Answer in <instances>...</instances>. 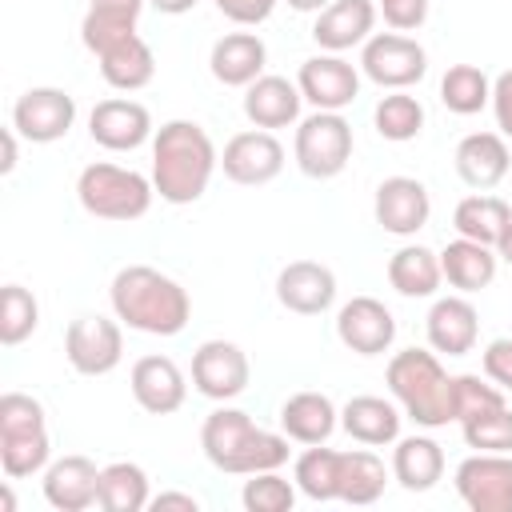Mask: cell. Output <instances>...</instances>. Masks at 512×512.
<instances>
[{
	"instance_id": "3",
	"label": "cell",
	"mask_w": 512,
	"mask_h": 512,
	"mask_svg": "<svg viewBox=\"0 0 512 512\" xmlns=\"http://www.w3.org/2000/svg\"><path fill=\"white\" fill-rule=\"evenodd\" d=\"M200 448H204V456L220 472H232V476L272 472V468H280L288 460V436L264 432L240 408H216V412H208V420L200 428Z\"/></svg>"
},
{
	"instance_id": "2",
	"label": "cell",
	"mask_w": 512,
	"mask_h": 512,
	"mask_svg": "<svg viewBox=\"0 0 512 512\" xmlns=\"http://www.w3.org/2000/svg\"><path fill=\"white\" fill-rule=\"evenodd\" d=\"M112 312L120 324L136 328V332H148V336H176L184 332L188 316H192V300L188 292L164 276L160 268H148V264H128L112 276Z\"/></svg>"
},
{
	"instance_id": "13",
	"label": "cell",
	"mask_w": 512,
	"mask_h": 512,
	"mask_svg": "<svg viewBox=\"0 0 512 512\" xmlns=\"http://www.w3.org/2000/svg\"><path fill=\"white\" fill-rule=\"evenodd\" d=\"M220 168L232 184H268L280 176L284 168V144L264 132V128H252V132H236L228 144H224V156H220Z\"/></svg>"
},
{
	"instance_id": "16",
	"label": "cell",
	"mask_w": 512,
	"mask_h": 512,
	"mask_svg": "<svg viewBox=\"0 0 512 512\" xmlns=\"http://www.w3.org/2000/svg\"><path fill=\"white\" fill-rule=\"evenodd\" d=\"M372 212H376V224L384 232H392V236H416L428 224V216H432V200H428V188L420 180H412V176H388L376 188Z\"/></svg>"
},
{
	"instance_id": "7",
	"label": "cell",
	"mask_w": 512,
	"mask_h": 512,
	"mask_svg": "<svg viewBox=\"0 0 512 512\" xmlns=\"http://www.w3.org/2000/svg\"><path fill=\"white\" fill-rule=\"evenodd\" d=\"M292 152H296V164H300L304 176L332 180L352 160V124L340 112H320L316 108L308 120H300Z\"/></svg>"
},
{
	"instance_id": "9",
	"label": "cell",
	"mask_w": 512,
	"mask_h": 512,
	"mask_svg": "<svg viewBox=\"0 0 512 512\" xmlns=\"http://www.w3.org/2000/svg\"><path fill=\"white\" fill-rule=\"evenodd\" d=\"M64 356L80 376H108L124 356V332L108 316H76L64 332Z\"/></svg>"
},
{
	"instance_id": "35",
	"label": "cell",
	"mask_w": 512,
	"mask_h": 512,
	"mask_svg": "<svg viewBox=\"0 0 512 512\" xmlns=\"http://www.w3.org/2000/svg\"><path fill=\"white\" fill-rule=\"evenodd\" d=\"M296 488L316 504L340 500V452L308 444V452L296 460Z\"/></svg>"
},
{
	"instance_id": "22",
	"label": "cell",
	"mask_w": 512,
	"mask_h": 512,
	"mask_svg": "<svg viewBox=\"0 0 512 512\" xmlns=\"http://www.w3.org/2000/svg\"><path fill=\"white\" fill-rule=\"evenodd\" d=\"M428 344L444 356H468L480 336V316L464 296H440L428 308Z\"/></svg>"
},
{
	"instance_id": "27",
	"label": "cell",
	"mask_w": 512,
	"mask_h": 512,
	"mask_svg": "<svg viewBox=\"0 0 512 512\" xmlns=\"http://www.w3.org/2000/svg\"><path fill=\"white\" fill-rule=\"evenodd\" d=\"M340 428L368 448L392 444V440H400V408L384 396H352L340 408Z\"/></svg>"
},
{
	"instance_id": "5",
	"label": "cell",
	"mask_w": 512,
	"mask_h": 512,
	"mask_svg": "<svg viewBox=\"0 0 512 512\" xmlns=\"http://www.w3.org/2000/svg\"><path fill=\"white\" fill-rule=\"evenodd\" d=\"M52 440L44 424L40 400L24 392H4L0 396V468L8 480H24L40 468H48Z\"/></svg>"
},
{
	"instance_id": "23",
	"label": "cell",
	"mask_w": 512,
	"mask_h": 512,
	"mask_svg": "<svg viewBox=\"0 0 512 512\" xmlns=\"http://www.w3.org/2000/svg\"><path fill=\"white\" fill-rule=\"evenodd\" d=\"M212 76L228 88H248L252 80L264 76V64H268V48L256 32H228L212 44Z\"/></svg>"
},
{
	"instance_id": "45",
	"label": "cell",
	"mask_w": 512,
	"mask_h": 512,
	"mask_svg": "<svg viewBox=\"0 0 512 512\" xmlns=\"http://www.w3.org/2000/svg\"><path fill=\"white\" fill-rule=\"evenodd\" d=\"M216 8H220V12H224L232 24L252 28V24H264V20L272 16L276 0H216Z\"/></svg>"
},
{
	"instance_id": "31",
	"label": "cell",
	"mask_w": 512,
	"mask_h": 512,
	"mask_svg": "<svg viewBox=\"0 0 512 512\" xmlns=\"http://www.w3.org/2000/svg\"><path fill=\"white\" fill-rule=\"evenodd\" d=\"M444 272H440V256L424 244H404L400 252H392L388 260V284L400 296H432L440 288Z\"/></svg>"
},
{
	"instance_id": "44",
	"label": "cell",
	"mask_w": 512,
	"mask_h": 512,
	"mask_svg": "<svg viewBox=\"0 0 512 512\" xmlns=\"http://www.w3.org/2000/svg\"><path fill=\"white\" fill-rule=\"evenodd\" d=\"M484 376L496 388L512 392V336H500V340H492L484 348Z\"/></svg>"
},
{
	"instance_id": "6",
	"label": "cell",
	"mask_w": 512,
	"mask_h": 512,
	"mask_svg": "<svg viewBox=\"0 0 512 512\" xmlns=\"http://www.w3.org/2000/svg\"><path fill=\"white\" fill-rule=\"evenodd\" d=\"M76 196H80V208L96 220H116V224H128V220H140L148 208H152V180L140 176L136 168H120V164H88L76 180Z\"/></svg>"
},
{
	"instance_id": "28",
	"label": "cell",
	"mask_w": 512,
	"mask_h": 512,
	"mask_svg": "<svg viewBox=\"0 0 512 512\" xmlns=\"http://www.w3.org/2000/svg\"><path fill=\"white\" fill-rule=\"evenodd\" d=\"M440 272L452 288L460 292H480L496 280V252L492 244H480V240H452L444 252H440Z\"/></svg>"
},
{
	"instance_id": "24",
	"label": "cell",
	"mask_w": 512,
	"mask_h": 512,
	"mask_svg": "<svg viewBox=\"0 0 512 512\" xmlns=\"http://www.w3.org/2000/svg\"><path fill=\"white\" fill-rule=\"evenodd\" d=\"M300 100L304 96L288 76H260L244 88V116L264 132L288 128L300 116Z\"/></svg>"
},
{
	"instance_id": "10",
	"label": "cell",
	"mask_w": 512,
	"mask_h": 512,
	"mask_svg": "<svg viewBox=\"0 0 512 512\" xmlns=\"http://www.w3.org/2000/svg\"><path fill=\"white\" fill-rule=\"evenodd\" d=\"M456 492L472 512H512V456L476 452L456 468Z\"/></svg>"
},
{
	"instance_id": "37",
	"label": "cell",
	"mask_w": 512,
	"mask_h": 512,
	"mask_svg": "<svg viewBox=\"0 0 512 512\" xmlns=\"http://www.w3.org/2000/svg\"><path fill=\"white\" fill-rule=\"evenodd\" d=\"M372 124H376V132H380L384 140H392V144L416 140L420 128H424V104H420L416 96H408L404 88H396V92L380 96V104H376V112H372Z\"/></svg>"
},
{
	"instance_id": "50",
	"label": "cell",
	"mask_w": 512,
	"mask_h": 512,
	"mask_svg": "<svg viewBox=\"0 0 512 512\" xmlns=\"http://www.w3.org/2000/svg\"><path fill=\"white\" fill-rule=\"evenodd\" d=\"M12 168H16V128L4 132V160H0V172H4V176H8Z\"/></svg>"
},
{
	"instance_id": "32",
	"label": "cell",
	"mask_w": 512,
	"mask_h": 512,
	"mask_svg": "<svg viewBox=\"0 0 512 512\" xmlns=\"http://www.w3.org/2000/svg\"><path fill=\"white\" fill-rule=\"evenodd\" d=\"M384 484H388V472L376 452H364V448L340 452V500L344 504H376L384 496Z\"/></svg>"
},
{
	"instance_id": "18",
	"label": "cell",
	"mask_w": 512,
	"mask_h": 512,
	"mask_svg": "<svg viewBox=\"0 0 512 512\" xmlns=\"http://www.w3.org/2000/svg\"><path fill=\"white\" fill-rule=\"evenodd\" d=\"M276 300L296 316H320L336 300V276L320 260H292L276 276Z\"/></svg>"
},
{
	"instance_id": "15",
	"label": "cell",
	"mask_w": 512,
	"mask_h": 512,
	"mask_svg": "<svg viewBox=\"0 0 512 512\" xmlns=\"http://www.w3.org/2000/svg\"><path fill=\"white\" fill-rule=\"evenodd\" d=\"M336 336L356 356H380L396 340V320L376 296H352L336 312Z\"/></svg>"
},
{
	"instance_id": "25",
	"label": "cell",
	"mask_w": 512,
	"mask_h": 512,
	"mask_svg": "<svg viewBox=\"0 0 512 512\" xmlns=\"http://www.w3.org/2000/svg\"><path fill=\"white\" fill-rule=\"evenodd\" d=\"M512 168L508 144L500 132H472L456 144V172L472 188H496Z\"/></svg>"
},
{
	"instance_id": "8",
	"label": "cell",
	"mask_w": 512,
	"mask_h": 512,
	"mask_svg": "<svg viewBox=\"0 0 512 512\" xmlns=\"http://www.w3.org/2000/svg\"><path fill=\"white\" fill-rule=\"evenodd\" d=\"M360 68L372 84L380 88H412L424 80L428 72V52L412 40V36H400V32H376L364 40V52H360Z\"/></svg>"
},
{
	"instance_id": "49",
	"label": "cell",
	"mask_w": 512,
	"mask_h": 512,
	"mask_svg": "<svg viewBox=\"0 0 512 512\" xmlns=\"http://www.w3.org/2000/svg\"><path fill=\"white\" fill-rule=\"evenodd\" d=\"M156 12H164V16H180V12H192L196 8V0H148Z\"/></svg>"
},
{
	"instance_id": "17",
	"label": "cell",
	"mask_w": 512,
	"mask_h": 512,
	"mask_svg": "<svg viewBox=\"0 0 512 512\" xmlns=\"http://www.w3.org/2000/svg\"><path fill=\"white\" fill-rule=\"evenodd\" d=\"M88 132L108 152H132L152 136V116L140 100L112 96V100H100L88 112Z\"/></svg>"
},
{
	"instance_id": "1",
	"label": "cell",
	"mask_w": 512,
	"mask_h": 512,
	"mask_svg": "<svg viewBox=\"0 0 512 512\" xmlns=\"http://www.w3.org/2000/svg\"><path fill=\"white\" fill-rule=\"evenodd\" d=\"M216 164V144L196 120H168L152 140V188L168 204L200 200Z\"/></svg>"
},
{
	"instance_id": "11",
	"label": "cell",
	"mask_w": 512,
	"mask_h": 512,
	"mask_svg": "<svg viewBox=\"0 0 512 512\" xmlns=\"http://www.w3.org/2000/svg\"><path fill=\"white\" fill-rule=\"evenodd\" d=\"M248 356L232 340H204L192 352V384L208 400H232L248 388Z\"/></svg>"
},
{
	"instance_id": "42",
	"label": "cell",
	"mask_w": 512,
	"mask_h": 512,
	"mask_svg": "<svg viewBox=\"0 0 512 512\" xmlns=\"http://www.w3.org/2000/svg\"><path fill=\"white\" fill-rule=\"evenodd\" d=\"M128 36H136V20L104 16V12H92V8H88V16H84V24H80V40H84V48L96 52V56L108 52L112 44L128 40Z\"/></svg>"
},
{
	"instance_id": "29",
	"label": "cell",
	"mask_w": 512,
	"mask_h": 512,
	"mask_svg": "<svg viewBox=\"0 0 512 512\" xmlns=\"http://www.w3.org/2000/svg\"><path fill=\"white\" fill-rule=\"evenodd\" d=\"M392 476L408 492H428L444 476V448L432 436H404L392 452Z\"/></svg>"
},
{
	"instance_id": "30",
	"label": "cell",
	"mask_w": 512,
	"mask_h": 512,
	"mask_svg": "<svg viewBox=\"0 0 512 512\" xmlns=\"http://www.w3.org/2000/svg\"><path fill=\"white\" fill-rule=\"evenodd\" d=\"M96 60H100V76L116 92H136V88L152 84V76H156V56H152V48L140 36H128V40L112 44Z\"/></svg>"
},
{
	"instance_id": "14",
	"label": "cell",
	"mask_w": 512,
	"mask_h": 512,
	"mask_svg": "<svg viewBox=\"0 0 512 512\" xmlns=\"http://www.w3.org/2000/svg\"><path fill=\"white\" fill-rule=\"evenodd\" d=\"M296 88L300 96L320 108V112H340L356 100L360 92V72L340 56V52H328V56H312L300 64V76H296Z\"/></svg>"
},
{
	"instance_id": "43",
	"label": "cell",
	"mask_w": 512,
	"mask_h": 512,
	"mask_svg": "<svg viewBox=\"0 0 512 512\" xmlns=\"http://www.w3.org/2000/svg\"><path fill=\"white\" fill-rule=\"evenodd\" d=\"M376 12L384 16L388 28L396 32H412L428 20V0H376Z\"/></svg>"
},
{
	"instance_id": "41",
	"label": "cell",
	"mask_w": 512,
	"mask_h": 512,
	"mask_svg": "<svg viewBox=\"0 0 512 512\" xmlns=\"http://www.w3.org/2000/svg\"><path fill=\"white\" fill-rule=\"evenodd\" d=\"M500 404H504V388H496L480 376H452V412H456V420H468V416L500 408Z\"/></svg>"
},
{
	"instance_id": "19",
	"label": "cell",
	"mask_w": 512,
	"mask_h": 512,
	"mask_svg": "<svg viewBox=\"0 0 512 512\" xmlns=\"http://www.w3.org/2000/svg\"><path fill=\"white\" fill-rule=\"evenodd\" d=\"M44 500L56 512H84L100 504V468L88 456H60L44 468Z\"/></svg>"
},
{
	"instance_id": "48",
	"label": "cell",
	"mask_w": 512,
	"mask_h": 512,
	"mask_svg": "<svg viewBox=\"0 0 512 512\" xmlns=\"http://www.w3.org/2000/svg\"><path fill=\"white\" fill-rule=\"evenodd\" d=\"M148 508H156V512H168V508L196 512V508H200V500H196V496H188V492H160V496H152V500H148Z\"/></svg>"
},
{
	"instance_id": "21",
	"label": "cell",
	"mask_w": 512,
	"mask_h": 512,
	"mask_svg": "<svg viewBox=\"0 0 512 512\" xmlns=\"http://www.w3.org/2000/svg\"><path fill=\"white\" fill-rule=\"evenodd\" d=\"M376 24V4L372 0H332L320 8L312 24V40L324 52H348L352 44H364Z\"/></svg>"
},
{
	"instance_id": "20",
	"label": "cell",
	"mask_w": 512,
	"mask_h": 512,
	"mask_svg": "<svg viewBox=\"0 0 512 512\" xmlns=\"http://www.w3.org/2000/svg\"><path fill=\"white\" fill-rule=\"evenodd\" d=\"M132 396L144 412L152 416H168L184 404L188 396V384H184V372L176 368L172 356H140L132 364Z\"/></svg>"
},
{
	"instance_id": "47",
	"label": "cell",
	"mask_w": 512,
	"mask_h": 512,
	"mask_svg": "<svg viewBox=\"0 0 512 512\" xmlns=\"http://www.w3.org/2000/svg\"><path fill=\"white\" fill-rule=\"evenodd\" d=\"M148 0H92V12H104V16H120V20H140V8Z\"/></svg>"
},
{
	"instance_id": "34",
	"label": "cell",
	"mask_w": 512,
	"mask_h": 512,
	"mask_svg": "<svg viewBox=\"0 0 512 512\" xmlns=\"http://www.w3.org/2000/svg\"><path fill=\"white\" fill-rule=\"evenodd\" d=\"M148 476L140 464L116 460L108 468H100V508L104 512H140L148 508Z\"/></svg>"
},
{
	"instance_id": "38",
	"label": "cell",
	"mask_w": 512,
	"mask_h": 512,
	"mask_svg": "<svg viewBox=\"0 0 512 512\" xmlns=\"http://www.w3.org/2000/svg\"><path fill=\"white\" fill-rule=\"evenodd\" d=\"M40 324V304L28 288L20 284H4L0 292V344H24Z\"/></svg>"
},
{
	"instance_id": "52",
	"label": "cell",
	"mask_w": 512,
	"mask_h": 512,
	"mask_svg": "<svg viewBox=\"0 0 512 512\" xmlns=\"http://www.w3.org/2000/svg\"><path fill=\"white\" fill-rule=\"evenodd\" d=\"M296 12H320V8H328V0H288Z\"/></svg>"
},
{
	"instance_id": "53",
	"label": "cell",
	"mask_w": 512,
	"mask_h": 512,
	"mask_svg": "<svg viewBox=\"0 0 512 512\" xmlns=\"http://www.w3.org/2000/svg\"><path fill=\"white\" fill-rule=\"evenodd\" d=\"M0 508H4V512H12V508H16V500H12V492H8V488H0Z\"/></svg>"
},
{
	"instance_id": "36",
	"label": "cell",
	"mask_w": 512,
	"mask_h": 512,
	"mask_svg": "<svg viewBox=\"0 0 512 512\" xmlns=\"http://www.w3.org/2000/svg\"><path fill=\"white\" fill-rule=\"evenodd\" d=\"M440 100L456 116H476L484 104H492V80L476 64H452L440 80Z\"/></svg>"
},
{
	"instance_id": "26",
	"label": "cell",
	"mask_w": 512,
	"mask_h": 512,
	"mask_svg": "<svg viewBox=\"0 0 512 512\" xmlns=\"http://www.w3.org/2000/svg\"><path fill=\"white\" fill-rule=\"evenodd\" d=\"M340 424L336 404L324 392H296L280 404V428L296 444H324Z\"/></svg>"
},
{
	"instance_id": "33",
	"label": "cell",
	"mask_w": 512,
	"mask_h": 512,
	"mask_svg": "<svg viewBox=\"0 0 512 512\" xmlns=\"http://www.w3.org/2000/svg\"><path fill=\"white\" fill-rule=\"evenodd\" d=\"M508 220H512V208H508L500 196H484V192L460 200L456 212H452V224H456L460 236L480 240V244H492V248H496V240L504 236Z\"/></svg>"
},
{
	"instance_id": "40",
	"label": "cell",
	"mask_w": 512,
	"mask_h": 512,
	"mask_svg": "<svg viewBox=\"0 0 512 512\" xmlns=\"http://www.w3.org/2000/svg\"><path fill=\"white\" fill-rule=\"evenodd\" d=\"M248 512H292L296 504V488L272 468V472H252V480H244L240 492Z\"/></svg>"
},
{
	"instance_id": "46",
	"label": "cell",
	"mask_w": 512,
	"mask_h": 512,
	"mask_svg": "<svg viewBox=\"0 0 512 512\" xmlns=\"http://www.w3.org/2000/svg\"><path fill=\"white\" fill-rule=\"evenodd\" d=\"M492 112H496V128H500V136L512 140V68L500 72V76L492 80Z\"/></svg>"
},
{
	"instance_id": "51",
	"label": "cell",
	"mask_w": 512,
	"mask_h": 512,
	"mask_svg": "<svg viewBox=\"0 0 512 512\" xmlns=\"http://www.w3.org/2000/svg\"><path fill=\"white\" fill-rule=\"evenodd\" d=\"M496 256H500L504 264H512V220H508V228H504V236L496 240Z\"/></svg>"
},
{
	"instance_id": "12",
	"label": "cell",
	"mask_w": 512,
	"mask_h": 512,
	"mask_svg": "<svg viewBox=\"0 0 512 512\" xmlns=\"http://www.w3.org/2000/svg\"><path fill=\"white\" fill-rule=\"evenodd\" d=\"M76 124V100L64 88H28L12 104V128L32 144H52Z\"/></svg>"
},
{
	"instance_id": "4",
	"label": "cell",
	"mask_w": 512,
	"mask_h": 512,
	"mask_svg": "<svg viewBox=\"0 0 512 512\" xmlns=\"http://www.w3.org/2000/svg\"><path fill=\"white\" fill-rule=\"evenodd\" d=\"M384 380H388L392 400L420 428H444L448 420H456V412H452V376L444 372L436 352H424V348L396 352L388 360Z\"/></svg>"
},
{
	"instance_id": "39",
	"label": "cell",
	"mask_w": 512,
	"mask_h": 512,
	"mask_svg": "<svg viewBox=\"0 0 512 512\" xmlns=\"http://www.w3.org/2000/svg\"><path fill=\"white\" fill-rule=\"evenodd\" d=\"M460 428H464V444L476 448V452H512V412H508V404L476 412V416L460 420Z\"/></svg>"
}]
</instances>
